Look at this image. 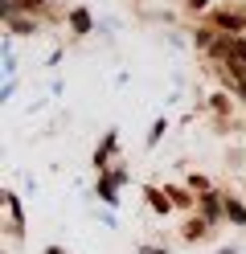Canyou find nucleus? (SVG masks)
Listing matches in <instances>:
<instances>
[{
  "instance_id": "4",
  "label": "nucleus",
  "mask_w": 246,
  "mask_h": 254,
  "mask_svg": "<svg viewBox=\"0 0 246 254\" xmlns=\"http://www.w3.org/2000/svg\"><path fill=\"white\" fill-rule=\"evenodd\" d=\"M74 25L82 29V33H86V29H90V17H86V12H74Z\"/></svg>"
},
{
  "instance_id": "3",
  "label": "nucleus",
  "mask_w": 246,
  "mask_h": 254,
  "mask_svg": "<svg viewBox=\"0 0 246 254\" xmlns=\"http://www.w3.org/2000/svg\"><path fill=\"white\" fill-rule=\"evenodd\" d=\"M226 213H230V217H234V221H246V209H242V205H238V201H230V209H226Z\"/></svg>"
},
{
  "instance_id": "1",
  "label": "nucleus",
  "mask_w": 246,
  "mask_h": 254,
  "mask_svg": "<svg viewBox=\"0 0 246 254\" xmlns=\"http://www.w3.org/2000/svg\"><path fill=\"white\" fill-rule=\"evenodd\" d=\"M218 25L230 29V33H242L246 29V12H218Z\"/></svg>"
},
{
  "instance_id": "2",
  "label": "nucleus",
  "mask_w": 246,
  "mask_h": 254,
  "mask_svg": "<svg viewBox=\"0 0 246 254\" xmlns=\"http://www.w3.org/2000/svg\"><path fill=\"white\" fill-rule=\"evenodd\" d=\"M201 213H205V217H218V197H205V201H201Z\"/></svg>"
}]
</instances>
